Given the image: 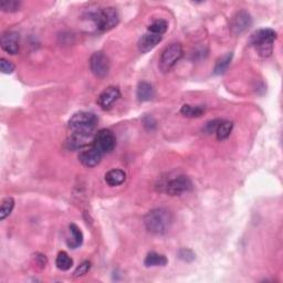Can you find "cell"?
<instances>
[{"label": "cell", "mask_w": 283, "mask_h": 283, "mask_svg": "<svg viewBox=\"0 0 283 283\" xmlns=\"http://www.w3.org/2000/svg\"><path fill=\"white\" fill-rule=\"evenodd\" d=\"M172 223L171 214L164 208L150 210L144 218V225L148 232L154 234H164L170 230Z\"/></svg>", "instance_id": "obj_1"}, {"label": "cell", "mask_w": 283, "mask_h": 283, "mask_svg": "<svg viewBox=\"0 0 283 283\" xmlns=\"http://www.w3.org/2000/svg\"><path fill=\"white\" fill-rule=\"evenodd\" d=\"M277 39V32L272 29H260L252 33L250 43L255 48L259 56L269 57L273 52L274 41Z\"/></svg>", "instance_id": "obj_2"}, {"label": "cell", "mask_w": 283, "mask_h": 283, "mask_svg": "<svg viewBox=\"0 0 283 283\" xmlns=\"http://www.w3.org/2000/svg\"><path fill=\"white\" fill-rule=\"evenodd\" d=\"M96 115L90 112H78L72 115L69 119V127L71 133H80L84 135H93L95 127L97 125Z\"/></svg>", "instance_id": "obj_3"}, {"label": "cell", "mask_w": 283, "mask_h": 283, "mask_svg": "<svg viewBox=\"0 0 283 283\" xmlns=\"http://www.w3.org/2000/svg\"><path fill=\"white\" fill-rule=\"evenodd\" d=\"M96 29L99 31H109L115 28L119 22V15L116 8L106 7L102 8L92 15Z\"/></svg>", "instance_id": "obj_4"}, {"label": "cell", "mask_w": 283, "mask_h": 283, "mask_svg": "<svg viewBox=\"0 0 283 283\" xmlns=\"http://www.w3.org/2000/svg\"><path fill=\"white\" fill-rule=\"evenodd\" d=\"M183 55L184 51L180 43H170V46L164 49L161 57H159V70H161L163 73L170 72L177 62L181 59Z\"/></svg>", "instance_id": "obj_5"}, {"label": "cell", "mask_w": 283, "mask_h": 283, "mask_svg": "<svg viewBox=\"0 0 283 283\" xmlns=\"http://www.w3.org/2000/svg\"><path fill=\"white\" fill-rule=\"evenodd\" d=\"M92 146L99 150V152L104 155L112 152L116 146V137L114 133L111 130H101L94 135Z\"/></svg>", "instance_id": "obj_6"}, {"label": "cell", "mask_w": 283, "mask_h": 283, "mask_svg": "<svg viewBox=\"0 0 283 283\" xmlns=\"http://www.w3.org/2000/svg\"><path fill=\"white\" fill-rule=\"evenodd\" d=\"M90 69L96 78L104 79L108 77L110 72V60L108 56H105L103 52L93 53L90 59Z\"/></svg>", "instance_id": "obj_7"}, {"label": "cell", "mask_w": 283, "mask_h": 283, "mask_svg": "<svg viewBox=\"0 0 283 283\" xmlns=\"http://www.w3.org/2000/svg\"><path fill=\"white\" fill-rule=\"evenodd\" d=\"M166 193L170 196H180L193 189V183L187 176L179 175L170 179L165 186Z\"/></svg>", "instance_id": "obj_8"}, {"label": "cell", "mask_w": 283, "mask_h": 283, "mask_svg": "<svg viewBox=\"0 0 283 283\" xmlns=\"http://www.w3.org/2000/svg\"><path fill=\"white\" fill-rule=\"evenodd\" d=\"M252 25V18L250 13L246 10L238 11L230 21V30L233 34H241L248 30Z\"/></svg>", "instance_id": "obj_9"}, {"label": "cell", "mask_w": 283, "mask_h": 283, "mask_svg": "<svg viewBox=\"0 0 283 283\" xmlns=\"http://www.w3.org/2000/svg\"><path fill=\"white\" fill-rule=\"evenodd\" d=\"M0 46L8 55H17L20 49L19 33L15 32V31H7V32H4L1 35V39H0Z\"/></svg>", "instance_id": "obj_10"}, {"label": "cell", "mask_w": 283, "mask_h": 283, "mask_svg": "<svg viewBox=\"0 0 283 283\" xmlns=\"http://www.w3.org/2000/svg\"><path fill=\"white\" fill-rule=\"evenodd\" d=\"M119 97H121V92H119L118 87L109 86L97 97V104L102 110L108 111L112 109L113 104L118 101Z\"/></svg>", "instance_id": "obj_11"}, {"label": "cell", "mask_w": 283, "mask_h": 283, "mask_svg": "<svg viewBox=\"0 0 283 283\" xmlns=\"http://www.w3.org/2000/svg\"><path fill=\"white\" fill-rule=\"evenodd\" d=\"M102 155L99 150H97L94 146H91L87 149L82 150L79 155V161L82 164L83 166L92 168L99 165L102 159Z\"/></svg>", "instance_id": "obj_12"}, {"label": "cell", "mask_w": 283, "mask_h": 283, "mask_svg": "<svg viewBox=\"0 0 283 283\" xmlns=\"http://www.w3.org/2000/svg\"><path fill=\"white\" fill-rule=\"evenodd\" d=\"M162 39L163 35L147 32L140 38L139 42H137V47H139L141 53H147L150 50H153V49L162 41Z\"/></svg>", "instance_id": "obj_13"}, {"label": "cell", "mask_w": 283, "mask_h": 283, "mask_svg": "<svg viewBox=\"0 0 283 283\" xmlns=\"http://www.w3.org/2000/svg\"><path fill=\"white\" fill-rule=\"evenodd\" d=\"M93 135H84L80 133H71L68 140V145L71 149H79L87 146L90 143H93Z\"/></svg>", "instance_id": "obj_14"}, {"label": "cell", "mask_w": 283, "mask_h": 283, "mask_svg": "<svg viewBox=\"0 0 283 283\" xmlns=\"http://www.w3.org/2000/svg\"><path fill=\"white\" fill-rule=\"evenodd\" d=\"M154 95H155V90L152 84L146 81H142L139 83V85H137V90H136L137 100H139L140 102H147L152 100Z\"/></svg>", "instance_id": "obj_15"}, {"label": "cell", "mask_w": 283, "mask_h": 283, "mask_svg": "<svg viewBox=\"0 0 283 283\" xmlns=\"http://www.w3.org/2000/svg\"><path fill=\"white\" fill-rule=\"evenodd\" d=\"M126 180V172L122 170H111L105 174L106 184L111 187H116Z\"/></svg>", "instance_id": "obj_16"}, {"label": "cell", "mask_w": 283, "mask_h": 283, "mask_svg": "<svg viewBox=\"0 0 283 283\" xmlns=\"http://www.w3.org/2000/svg\"><path fill=\"white\" fill-rule=\"evenodd\" d=\"M69 228H70L71 234H72V239L71 238L68 239L66 245H68V247L71 248V249H77V248H79L82 245L83 233L81 231V229H80L75 224H71L69 226Z\"/></svg>", "instance_id": "obj_17"}, {"label": "cell", "mask_w": 283, "mask_h": 283, "mask_svg": "<svg viewBox=\"0 0 283 283\" xmlns=\"http://www.w3.org/2000/svg\"><path fill=\"white\" fill-rule=\"evenodd\" d=\"M168 262L167 258L164 255H159L157 252H149L144 260L146 267H164Z\"/></svg>", "instance_id": "obj_18"}, {"label": "cell", "mask_w": 283, "mask_h": 283, "mask_svg": "<svg viewBox=\"0 0 283 283\" xmlns=\"http://www.w3.org/2000/svg\"><path fill=\"white\" fill-rule=\"evenodd\" d=\"M231 60H232V53H231V52L226 53L225 56L219 57V59L217 60V62H216V65H215V69H214V73H215L216 75L224 74V73L226 72V71L228 70L230 63H231Z\"/></svg>", "instance_id": "obj_19"}, {"label": "cell", "mask_w": 283, "mask_h": 283, "mask_svg": "<svg viewBox=\"0 0 283 283\" xmlns=\"http://www.w3.org/2000/svg\"><path fill=\"white\" fill-rule=\"evenodd\" d=\"M232 128H233L232 122L220 121V123L218 124V127H217V130H216V133H215L217 139H218L219 141L227 140L228 137L230 136V134H231Z\"/></svg>", "instance_id": "obj_20"}, {"label": "cell", "mask_w": 283, "mask_h": 283, "mask_svg": "<svg viewBox=\"0 0 283 283\" xmlns=\"http://www.w3.org/2000/svg\"><path fill=\"white\" fill-rule=\"evenodd\" d=\"M56 265L61 271H68L73 265V260L71 259V256L66 252L61 251L56 259Z\"/></svg>", "instance_id": "obj_21"}, {"label": "cell", "mask_w": 283, "mask_h": 283, "mask_svg": "<svg viewBox=\"0 0 283 283\" xmlns=\"http://www.w3.org/2000/svg\"><path fill=\"white\" fill-rule=\"evenodd\" d=\"M180 113L186 117H192V118L200 117L201 115L205 113V108H202L201 105L193 106V105L185 104V105L181 106Z\"/></svg>", "instance_id": "obj_22"}, {"label": "cell", "mask_w": 283, "mask_h": 283, "mask_svg": "<svg viewBox=\"0 0 283 283\" xmlns=\"http://www.w3.org/2000/svg\"><path fill=\"white\" fill-rule=\"evenodd\" d=\"M168 29V22L164 19H157L148 26L147 31L150 33L163 35Z\"/></svg>", "instance_id": "obj_23"}, {"label": "cell", "mask_w": 283, "mask_h": 283, "mask_svg": "<svg viewBox=\"0 0 283 283\" xmlns=\"http://www.w3.org/2000/svg\"><path fill=\"white\" fill-rule=\"evenodd\" d=\"M15 208V199L12 197H6L1 201V207H0V220H4Z\"/></svg>", "instance_id": "obj_24"}, {"label": "cell", "mask_w": 283, "mask_h": 283, "mask_svg": "<svg viewBox=\"0 0 283 283\" xmlns=\"http://www.w3.org/2000/svg\"><path fill=\"white\" fill-rule=\"evenodd\" d=\"M21 2L17 0H1L0 1V9L4 12H16L20 9Z\"/></svg>", "instance_id": "obj_25"}, {"label": "cell", "mask_w": 283, "mask_h": 283, "mask_svg": "<svg viewBox=\"0 0 283 283\" xmlns=\"http://www.w3.org/2000/svg\"><path fill=\"white\" fill-rule=\"evenodd\" d=\"M177 255L180 260L185 261V262H193V261L196 259V255L194 254L193 250L187 249V248H181L177 252Z\"/></svg>", "instance_id": "obj_26"}, {"label": "cell", "mask_w": 283, "mask_h": 283, "mask_svg": "<svg viewBox=\"0 0 283 283\" xmlns=\"http://www.w3.org/2000/svg\"><path fill=\"white\" fill-rule=\"evenodd\" d=\"M91 269V262L90 261H83V262L78 265V268L74 270L73 276L74 277H82L84 274H86Z\"/></svg>", "instance_id": "obj_27"}, {"label": "cell", "mask_w": 283, "mask_h": 283, "mask_svg": "<svg viewBox=\"0 0 283 283\" xmlns=\"http://www.w3.org/2000/svg\"><path fill=\"white\" fill-rule=\"evenodd\" d=\"M15 69L16 66L11 61H8L7 59H4V57L0 60V70H1L2 73L11 74L13 71H15Z\"/></svg>", "instance_id": "obj_28"}, {"label": "cell", "mask_w": 283, "mask_h": 283, "mask_svg": "<svg viewBox=\"0 0 283 283\" xmlns=\"http://www.w3.org/2000/svg\"><path fill=\"white\" fill-rule=\"evenodd\" d=\"M221 119H214V121L208 122L205 127L202 128V131L206 133V134H212V133H216L217 127H218V124L220 123Z\"/></svg>", "instance_id": "obj_29"}, {"label": "cell", "mask_w": 283, "mask_h": 283, "mask_svg": "<svg viewBox=\"0 0 283 283\" xmlns=\"http://www.w3.org/2000/svg\"><path fill=\"white\" fill-rule=\"evenodd\" d=\"M35 264L40 265L41 268H44L47 264V258L43 255H35Z\"/></svg>", "instance_id": "obj_30"}, {"label": "cell", "mask_w": 283, "mask_h": 283, "mask_svg": "<svg viewBox=\"0 0 283 283\" xmlns=\"http://www.w3.org/2000/svg\"><path fill=\"white\" fill-rule=\"evenodd\" d=\"M144 125L145 127H148V130H153V128L156 126V122L154 121V118L152 116H147V117H145L144 118Z\"/></svg>", "instance_id": "obj_31"}]
</instances>
